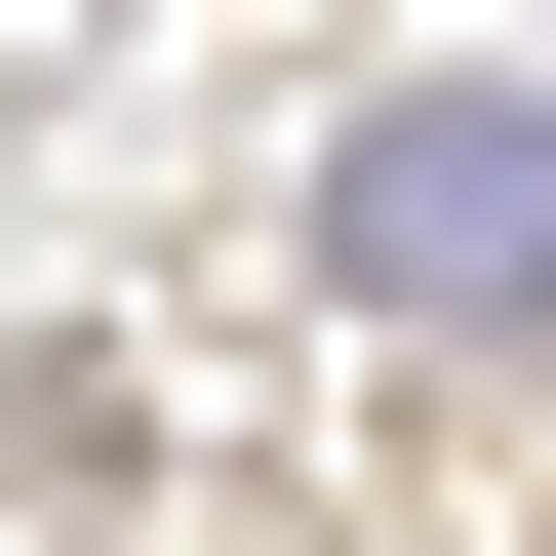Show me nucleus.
I'll return each mask as SVG.
<instances>
[{
    "label": "nucleus",
    "instance_id": "nucleus-1",
    "mask_svg": "<svg viewBox=\"0 0 556 556\" xmlns=\"http://www.w3.org/2000/svg\"><path fill=\"white\" fill-rule=\"evenodd\" d=\"M318 278L358 318H556V80H397L318 160Z\"/></svg>",
    "mask_w": 556,
    "mask_h": 556
}]
</instances>
